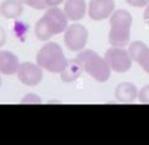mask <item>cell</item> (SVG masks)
I'll list each match as a JSON object with an SVG mask.
<instances>
[{"label": "cell", "instance_id": "obj_1", "mask_svg": "<svg viewBox=\"0 0 149 145\" xmlns=\"http://www.w3.org/2000/svg\"><path fill=\"white\" fill-rule=\"evenodd\" d=\"M68 18L59 8H49L35 24V35L41 41H47L54 35L64 33L68 28Z\"/></svg>", "mask_w": 149, "mask_h": 145}, {"label": "cell", "instance_id": "obj_2", "mask_svg": "<svg viewBox=\"0 0 149 145\" xmlns=\"http://www.w3.org/2000/svg\"><path fill=\"white\" fill-rule=\"evenodd\" d=\"M132 23L133 18L129 11L124 9L114 10V13L110 15V30L108 35L111 46L124 48L129 44Z\"/></svg>", "mask_w": 149, "mask_h": 145}, {"label": "cell", "instance_id": "obj_3", "mask_svg": "<svg viewBox=\"0 0 149 145\" xmlns=\"http://www.w3.org/2000/svg\"><path fill=\"white\" fill-rule=\"evenodd\" d=\"M75 59L81 64L83 70L89 74L94 80L99 83H105L107 80H109L111 69L105 58H102L98 53L90 49H86V50L83 49L75 56Z\"/></svg>", "mask_w": 149, "mask_h": 145}, {"label": "cell", "instance_id": "obj_4", "mask_svg": "<svg viewBox=\"0 0 149 145\" xmlns=\"http://www.w3.org/2000/svg\"><path fill=\"white\" fill-rule=\"evenodd\" d=\"M68 59L65 58L63 49L59 44L49 41L39 50L36 55V64L41 69L48 70L49 73H59L64 69Z\"/></svg>", "mask_w": 149, "mask_h": 145}, {"label": "cell", "instance_id": "obj_5", "mask_svg": "<svg viewBox=\"0 0 149 145\" xmlns=\"http://www.w3.org/2000/svg\"><path fill=\"white\" fill-rule=\"evenodd\" d=\"M64 43L70 51H81L88 43V30L81 24H72L64 31Z\"/></svg>", "mask_w": 149, "mask_h": 145}, {"label": "cell", "instance_id": "obj_6", "mask_svg": "<svg viewBox=\"0 0 149 145\" xmlns=\"http://www.w3.org/2000/svg\"><path fill=\"white\" fill-rule=\"evenodd\" d=\"M105 60L108 61L110 69L115 73H125L132 68V58L129 51L123 48H110L104 54Z\"/></svg>", "mask_w": 149, "mask_h": 145}, {"label": "cell", "instance_id": "obj_7", "mask_svg": "<svg viewBox=\"0 0 149 145\" xmlns=\"http://www.w3.org/2000/svg\"><path fill=\"white\" fill-rule=\"evenodd\" d=\"M18 79L28 86H35L43 79V69L38 64L25 61L19 65L18 69Z\"/></svg>", "mask_w": 149, "mask_h": 145}, {"label": "cell", "instance_id": "obj_8", "mask_svg": "<svg viewBox=\"0 0 149 145\" xmlns=\"http://www.w3.org/2000/svg\"><path fill=\"white\" fill-rule=\"evenodd\" d=\"M114 0H90L88 14L94 22H102L110 18V15L114 13Z\"/></svg>", "mask_w": 149, "mask_h": 145}, {"label": "cell", "instance_id": "obj_9", "mask_svg": "<svg viewBox=\"0 0 149 145\" xmlns=\"http://www.w3.org/2000/svg\"><path fill=\"white\" fill-rule=\"evenodd\" d=\"M128 51L132 60L140 65V68L149 74V48L147 46V44L139 40L133 41L130 43Z\"/></svg>", "mask_w": 149, "mask_h": 145}, {"label": "cell", "instance_id": "obj_10", "mask_svg": "<svg viewBox=\"0 0 149 145\" xmlns=\"http://www.w3.org/2000/svg\"><path fill=\"white\" fill-rule=\"evenodd\" d=\"M63 11L69 20L78 22V20H81L85 16L86 3L85 0H65Z\"/></svg>", "mask_w": 149, "mask_h": 145}, {"label": "cell", "instance_id": "obj_11", "mask_svg": "<svg viewBox=\"0 0 149 145\" xmlns=\"http://www.w3.org/2000/svg\"><path fill=\"white\" fill-rule=\"evenodd\" d=\"M19 59L14 53L1 50L0 51V73L4 75H14L19 69Z\"/></svg>", "mask_w": 149, "mask_h": 145}, {"label": "cell", "instance_id": "obj_12", "mask_svg": "<svg viewBox=\"0 0 149 145\" xmlns=\"http://www.w3.org/2000/svg\"><path fill=\"white\" fill-rule=\"evenodd\" d=\"M115 98L118 101L128 104V103L134 101L138 98V89L133 83L123 81L115 88Z\"/></svg>", "mask_w": 149, "mask_h": 145}, {"label": "cell", "instance_id": "obj_13", "mask_svg": "<svg viewBox=\"0 0 149 145\" xmlns=\"http://www.w3.org/2000/svg\"><path fill=\"white\" fill-rule=\"evenodd\" d=\"M83 71L84 70H83L81 64L74 58V59H70L67 61L64 69L60 71V78L64 83H73L81 75Z\"/></svg>", "mask_w": 149, "mask_h": 145}, {"label": "cell", "instance_id": "obj_14", "mask_svg": "<svg viewBox=\"0 0 149 145\" xmlns=\"http://www.w3.org/2000/svg\"><path fill=\"white\" fill-rule=\"evenodd\" d=\"M23 10L24 4L20 0H4L0 5V14L6 19H18Z\"/></svg>", "mask_w": 149, "mask_h": 145}, {"label": "cell", "instance_id": "obj_15", "mask_svg": "<svg viewBox=\"0 0 149 145\" xmlns=\"http://www.w3.org/2000/svg\"><path fill=\"white\" fill-rule=\"evenodd\" d=\"M23 4L25 5H29L33 9H36V10H44L47 9L48 5L45 3V0H20Z\"/></svg>", "mask_w": 149, "mask_h": 145}, {"label": "cell", "instance_id": "obj_16", "mask_svg": "<svg viewBox=\"0 0 149 145\" xmlns=\"http://www.w3.org/2000/svg\"><path fill=\"white\" fill-rule=\"evenodd\" d=\"M138 99L143 104H149V85H144L138 92Z\"/></svg>", "mask_w": 149, "mask_h": 145}, {"label": "cell", "instance_id": "obj_17", "mask_svg": "<svg viewBox=\"0 0 149 145\" xmlns=\"http://www.w3.org/2000/svg\"><path fill=\"white\" fill-rule=\"evenodd\" d=\"M40 103H41V99L36 94H28L22 100V104H40Z\"/></svg>", "mask_w": 149, "mask_h": 145}, {"label": "cell", "instance_id": "obj_18", "mask_svg": "<svg viewBox=\"0 0 149 145\" xmlns=\"http://www.w3.org/2000/svg\"><path fill=\"white\" fill-rule=\"evenodd\" d=\"M130 6L134 8H146L149 4V0H125Z\"/></svg>", "mask_w": 149, "mask_h": 145}, {"label": "cell", "instance_id": "obj_19", "mask_svg": "<svg viewBox=\"0 0 149 145\" xmlns=\"http://www.w3.org/2000/svg\"><path fill=\"white\" fill-rule=\"evenodd\" d=\"M5 41H6V33L1 26H0V48L5 44Z\"/></svg>", "mask_w": 149, "mask_h": 145}, {"label": "cell", "instance_id": "obj_20", "mask_svg": "<svg viewBox=\"0 0 149 145\" xmlns=\"http://www.w3.org/2000/svg\"><path fill=\"white\" fill-rule=\"evenodd\" d=\"M64 0H45V3H47V5L49 8H54V6H58L59 4H61Z\"/></svg>", "mask_w": 149, "mask_h": 145}, {"label": "cell", "instance_id": "obj_21", "mask_svg": "<svg viewBox=\"0 0 149 145\" xmlns=\"http://www.w3.org/2000/svg\"><path fill=\"white\" fill-rule=\"evenodd\" d=\"M143 18H144V22H146L148 25H149V4L146 6V10H144V14H143Z\"/></svg>", "mask_w": 149, "mask_h": 145}, {"label": "cell", "instance_id": "obj_22", "mask_svg": "<svg viewBox=\"0 0 149 145\" xmlns=\"http://www.w3.org/2000/svg\"><path fill=\"white\" fill-rule=\"evenodd\" d=\"M0 86H1V78H0Z\"/></svg>", "mask_w": 149, "mask_h": 145}]
</instances>
